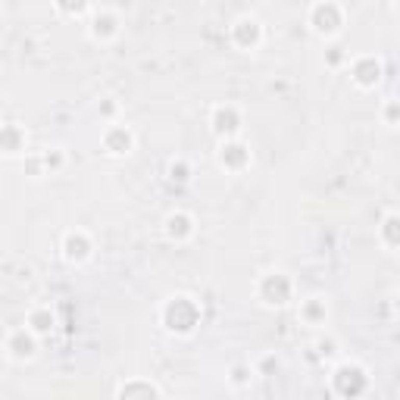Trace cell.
Instances as JSON below:
<instances>
[{"instance_id": "1", "label": "cell", "mask_w": 400, "mask_h": 400, "mask_svg": "<svg viewBox=\"0 0 400 400\" xmlns=\"http://www.w3.org/2000/svg\"><path fill=\"white\" fill-rule=\"evenodd\" d=\"M31 328L35 331H50L53 328V316H31Z\"/></svg>"}]
</instances>
